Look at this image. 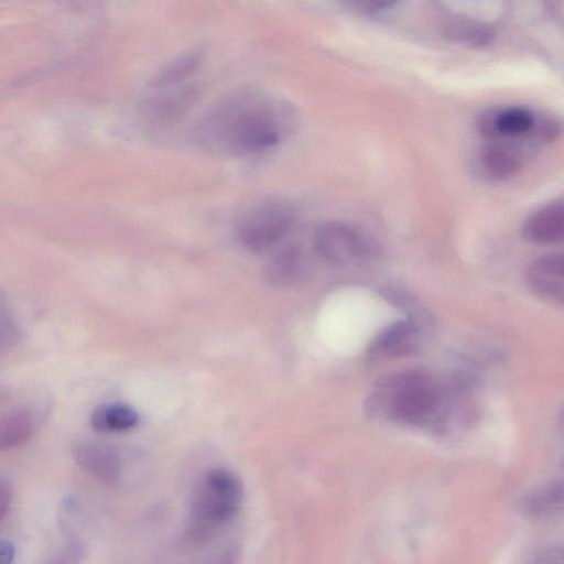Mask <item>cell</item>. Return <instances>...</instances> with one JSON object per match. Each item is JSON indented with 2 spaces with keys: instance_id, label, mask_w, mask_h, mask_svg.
<instances>
[{
  "instance_id": "cb8c5ba5",
  "label": "cell",
  "mask_w": 564,
  "mask_h": 564,
  "mask_svg": "<svg viewBox=\"0 0 564 564\" xmlns=\"http://www.w3.org/2000/svg\"><path fill=\"white\" fill-rule=\"evenodd\" d=\"M15 556V546L8 539H0V564H12Z\"/></svg>"
},
{
  "instance_id": "7402d4cb",
  "label": "cell",
  "mask_w": 564,
  "mask_h": 564,
  "mask_svg": "<svg viewBox=\"0 0 564 564\" xmlns=\"http://www.w3.org/2000/svg\"><path fill=\"white\" fill-rule=\"evenodd\" d=\"M240 549L232 544L218 552L207 564H240Z\"/></svg>"
},
{
  "instance_id": "9a60e30c",
  "label": "cell",
  "mask_w": 564,
  "mask_h": 564,
  "mask_svg": "<svg viewBox=\"0 0 564 564\" xmlns=\"http://www.w3.org/2000/svg\"><path fill=\"white\" fill-rule=\"evenodd\" d=\"M138 420L135 410L127 404H102L93 411L90 425L100 433H117L134 427Z\"/></svg>"
},
{
  "instance_id": "7c38bea8",
  "label": "cell",
  "mask_w": 564,
  "mask_h": 564,
  "mask_svg": "<svg viewBox=\"0 0 564 564\" xmlns=\"http://www.w3.org/2000/svg\"><path fill=\"white\" fill-rule=\"evenodd\" d=\"M308 274L307 260L296 247H286L276 252L267 263L264 276L276 288L300 284Z\"/></svg>"
},
{
  "instance_id": "9c48e42d",
  "label": "cell",
  "mask_w": 564,
  "mask_h": 564,
  "mask_svg": "<svg viewBox=\"0 0 564 564\" xmlns=\"http://www.w3.org/2000/svg\"><path fill=\"white\" fill-rule=\"evenodd\" d=\"M164 89L141 105L143 113L151 120L166 122L177 119L188 112L200 96V89L195 85Z\"/></svg>"
},
{
  "instance_id": "ffe728a7",
  "label": "cell",
  "mask_w": 564,
  "mask_h": 564,
  "mask_svg": "<svg viewBox=\"0 0 564 564\" xmlns=\"http://www.w3.org/2000/svg\"><path fill=\"white\" fill-rule=\"evenodd\" d=\"M86 555V546L82 541L74 540L66 543L52 557L48 564H80Z\"/></svg>"
},
{
  "instance_id": "ba28073f",
  "label": "cell",
  "mask_w": 564,
  "mask_h": 564,
  "mask_svg": "<svg viewBox=\"0 0 564 564\" xmlns=\"http://www.w3.org/2000/svg\"><path fill=\"white\" fill-rule=\"evenodd\" d=\"M536 119L521 107H510L485 112L478 120L479 133L487 139H514L533 133Z\"/></svg>"
},
{
  "instance_id": "4fadbf2b",
  "label": "cell",
  "mask_w": 564,
  "mask_h": 564,
  "mask_svg": "<svg viewBox=\"0 0 564 564\" xmlns=\"http://www.w3.org/2000/svg\"><path fill=\"white\" fill-rule=\"evenodd\" d=\"M521 163L522 151L513 143L492 141L484 145L479 153L480 167L492 180L512 176Z\"/></svg>"
},
{
  "instance_id": "2e32d148",
  "label": "cell",
  "mask_w": 564,
  "mask_h": 564,
  "mask_svg": "<svg viewBox=\"0 0 564 564\" xmlns=\"http://www.w3.org/2000/svg\"><path fill=\"white\" fill-rule=\"evenodd\" d=\"M562 500V481H552L525 495L520 501L519 509L529 518H543L556 511Z\"/></svg>"
},
{
  "instance_id": "8fae6325",
  "label": "cell",
  "mask_w": 564,
  "mask_h": 564,
  "mask_svg": "<svg viewBox=\"0 0 564 564\" xmlns=\"http://www.w3.org/2000/svg\"><path fill=\"white\" fill-rule=\"evenodd\" d=\"M523 238L535 245H554L564 237V208L554 200L533 212L522 226Z\"/></svg>"
},
{
  "instance_id": "8992f818",
  "label": "cell",
  "mask_w": 564,
  "mask_h": 564,
  "mask_svg": "<svg viewBox=\"0 0 564 564\" xmlns=\"http://www.w3.org/2000/svg\"><path fill=\"white\" fill-rule=\"evenodd\" d=\"M421 336L422 323L417 317L399 319L377 334L368 351L375 357H405L417 350Z\"/></svg>"
},
{
  "instance_id": "30bf717a",
  "label": "cell",
  "mask_w": 564,
  "mask_h": 564,
  "mask_svg": "<svg viewBox=\"0 0 564 564\" xmlns=\"http://www.w3.org/2000/svg\"><path fill=\"white\" fill-rule=\"evenodd\" d=\"M525 281L535 294L561 303L564 290L563 254L549 253L532 261L525 270Z\"/></svg>"
},
{
  "instance_id": "6da1fadb",
  "label": "cell",
  "mask_w": 564,
  "mask_h": 564,
  "mask_svg": "<svg viewBox=\"0 0 564 564\" xmlns=\"http://www.w3.org/2000/svg\"><path fill=\"white\" fill-rule=\"evenodd\" d=\"M290 107L256 93L235 94L215 106L198 124V141L209 151L242 156L279 144L292 124Z\"/></svg>"
},
{
  "instance_id": "d6986e66",
  "label": "cell",
  "mask_w": 564,
  "mask_h": 564,
  "mask_svg": "<svg viewBox=\"0 0 564 564\" xmlns=\"http://www.w3.org/2000/svg\"><path fill=\"white\" fill-rule=\"evenodd\" d=\"M19 338L18 326L7 308L0 292V354L11 348Z\"/></svg>"
},
{
  "instance_id": "5b68a950",
  "label": "cell",
  "mask_w": 564,
  "mask_h": 564,
  "mask_svg": "<svg viewBox=\"0 0 564 564\" xmlns=\"http://www.w3.org/2000/svg\"><path fill=\"white\" fill-rule=\"evenodd\" d=\"M313 245L321 258L339 267L364 265L379 254L376 241L361 229L340 221L321 225Z\"/></svg>"
},
{
  "instance_id": "277c9868",
  "label": "cell",
  "mask_w": 564,
  "mask_h": 564,
  "mask_svg": "<svg viewBox=\"0 0 564 564\" xmlns=\"http://www.w3.org/2000/svg\"><path fill=\"white\" fill-rule=\"evenodd\" d=\"M295 219L291 203L267 199L242 215L237 225V238L247 250L262 252L279 243L290 232Z\"/></svg>"
},
{
  "instance_id": "603a6c76",
  "label": "cell",
  "mask_w": 564,
  "mask_h": 564,
  "mask_svg": "<svg viewBox=\"0 0 564 564\" xmlns=\"http://www.w3.org/2000/svg\"><path fill=\"white\" fill-rule=\"evenodd\" d=\"M12 500V488L10 484L0 477V521L7 514Z\"/></svg>"
},
{
  "instance_id": "3957f363",
  "label": "cell",
  "mask_w": 564,
  "mask_h": 564,
  "mask_svg": "<svg viewBox=\"0 0 564 564\" xmlns=\"http://www.w3.org/2000/svg\"><path fill=\"white\" fill-rule=\"evenodd\" d=\"M242 503L243 486L234 471L223 467L206 470L191 492L186 540L194 545L207 542L236 518Z\"/></svg>"
},
{
  "instance_id": "7a4b0ae2",
  "label": "cell",
  "mask_w": 564,
  "mask_h": 564,
  "mask_svg": "<svg viewBox=\"0 0 564 564\" xmlns=\"http://www.w3.org/2000/svg\"><path fill=\"white\" fill-rule=\"evenodd\" d=\"M447 390L423 371L404 370L378 380L365 404L372 419L411 425H437L448 415Z\"/></svg>"
},
{
  "instance_id": "5bb4252c",
  "label": "cell",
  "mask_w": 564,
  "mask_h": 564,
  "mask_svg": "<svg viewBox=\"0 0 564 564\" xmlns=\"http://www.w3.org/2000/svg\"><path fill=\"white\" fill-rule=\"evenodd\" d=\"M33 415L24 409H12L0 414V452L18 447L34 433Z\"/></svg>"
},
{
  "instance_id": "ac0fdd59",
  "label": "cell",
  "mask_w": 564,
  "mask_h": 564,
  "mask_svg": "<svg viewBox=\"0 0 564 564\" xmlns=\"http://www.w3.org/2000/svg\"><path fill=\"white\" fill-rule=\"evenodd\" d=\"M449 34L456 40L474 46L485 45L491 39V33L486 26L459 20L449 25Z\"/></svg>"
},
{
  "instance_id": "e0dca14e",
  "label": "cell",
  "mask_w": 564,
  "mask_h": 564,
  "mask_svg": "<svg viewBox=\"0 0 564 564\" xmlns=\"http://www.w3.org/2000/svg\"><path fill=\"white\" fill-rule=\"evenodd\" d=\"M202 51L195 50L173 58L154 74L149 85L156 89L177 86L195 72L202 61Z\"/></svg>"
},
{
  "instance_id": "52a82bcc",
  "label": "cell",
  "mask_w": 564,
  "mask_h": 564,
  "mask_svg": "<svg viewBox=\"0 0 564 564\" xmlns=\"http://www.w3.org/2000/svg\"><path fill=\"white\" fill-rule=\"evenodd\" d=\"M77 465L98 481L115 486L122 477V462L110 446L97 442H79L73 447Z\"/></svg>"
},
{
  "instance_id": "44dd1931",
  "label": "cell",
  "mask_w": 564,
  "mask_h": 564,
  "mask_svg": "<svg viewBox=\"0 0 564 564\" xmlns=\"http://www.w3.org/2000/svg\"><path fill=\"white\" fill-rule=\"evenodd\" d=\"M522 564H563L562 549L555 545L541 546L531 552Z\"/></svg>"
}]
</instances>
